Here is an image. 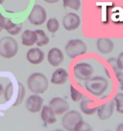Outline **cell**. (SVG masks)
<instances>
[{
    "mask_svg": "<svg viewBox=\"0 0 123 131\" xmlns=\"http://www.w3.org/2000/svg\"><path fill=\"white\" fill-rule=\"evenodd\" d=\"M27 83L29 90L35 94L45 93L49 87V81L47 77L40 72L33 73L29 75Z\"/></svg>",
    "mask_w": 123,
    "mask_h": 131,
    "instance_id": "cell-1",
    "label": "cell"
},
{
    "mask_svg": "<svg viewBox=\"0 0 123 131\" xmlns=\"http://www.w3.org/2000/svg\"><path fill=\"white\" fill-rule=\"evenodd\" d=\"M85 86L90 93L96 97H100L108 88V81L103 77L96 76L86 81Z\"/></svg>",
    "mask_w": 123,
    "mask_h": 131,
    "instance_id": "cell-2",
    "label": "cell"
},
{
    "mask_svg": "<svg viewBox=\"0 0 123 131\" xmlns=\"http://www.w3.org/2000/svg\"><path fill=\"white\" fill-rule=\"evenodd\" d=\"M19 51L17 42L13 37H5L0 39V56L6 59L15 57Z\"/></svg>",
    "mask_w": 123,
    "mask_h": 131,
    "instance_id": "cell-3",
    "label": "cell"
},
{
    "mask_svg": "<svg viewBox=\"0 0 123 131\" xmlns=\"http://www.w3.org/2000/svg\"><path fill=\"white\" fill-rule=\"evenodd\" d=\"M65 50L67 55L73 59L85 54L87 51V46L81 39H73L67 42Z\"/></svg>",
    "mask_w": 123,
    "mask_h": 131,
    "instance_id": "cell-4",
    "label": "cell"
},
{
    "mask_svg": "<svg viewBox=\"0 0 123 131\" xmlns=\"http://www.w3.org/2000/svg\"><path fill=\"white\" fill-rule=\"evenodd\" d=\"M47 12L46 9L40 5L33 6L28 15V20L35 26H41L44 24L47 19Z\"/></svg>",
    "mask_w": 123,
    "mask_h": 131,
    "instance_id": "cell-5",
    "label": "cell"
},
{
    "mask_svg": "<svg viewBox=\"0 0 123 131\" xmlns=\"http://www.w3.org/2000/svg\"><path fill=\"white\" fill-rule=\"evenodd\" d=\"M81 120H83L81 115L78 111L73 110L67 111L64 115L61 120V124L64 129L72 131L74 130L76 125Z\"/></svg>",
    "mask_w": 123,
    "mask_h": 131,
    "instance_id": "cell-6",
    "label": "cell"
},
{
    "mask_svg": "<svg viewBox=\"0 0 123 131\" xmlns=\"http://www.w3.org/2000/svg\"><path fill=\"white\" fill-rule=\"evenodd\" d=\"M94 74V68L88 63H79L74 67V76L80 81H87Z\"/></svg>",
    "mask_w": 123,
    "mask_h": 131,
    "instance_id": "cell-7",
    "label": "cell"
},
{
    "mask_svg": "<svg viewBox=\"0 0 123 131\" xmlns=\"http://www.w3.org/2000/svg\"><path fill=\"white\" fill-rule=\"evenodd\" d=\"M44 99L38 94L32 95L27 99L26 107L28 111L32 113L40 112L43 107Z\"/></svg>",
    "mask_w": 123,
    "mask_h": 131,
    "instance_id": "cell-8",
    "label": "cell"
},
{
    "mask_svg": "<svg viewBox=\"0 0 123 131\" xmlns=\"http://www.w3.org/2000/svg\"><path fill=\"white\" fill-rule=\"evenodd\" d=\"M63 26L67 31H74L79 28L81 24L80 17L75 13L70 12L63 19Z\"/></svg>",
    "mask_w": 123,
    "mask_h": 131,
    "instance_id": "cell-9",
    "label": "cell"
},
{
    "mask_svg": "<svg viewBox=\"0 0 123 131\" xmlns=\"http://www.w3.org/2000/svg\"><path fill=\"white\" fill-rule=\"evenodd\" d=\"M49 106L51 107L56 115H60L67 112L70 108L69 104L61 97L53 98L49 102Z\"/></svg>",
    "mask_w": 123,
    "mask_h": 131,
    "instance_id": "cell-10",
    "label": "cell"
},
{
    "mask_svg": "<svg viewBox=\"0 0 123 131\" xmlns=\"http://www.w3.org/2000/svg\"><path fill=\"white\" fill-rule=\"evenodd\" d=\"M115 108V101H111L97 107V112L101 120H106L111 117Z\"/></svg>",
    "mask_w": 123,
    "mask_h": 131,
    "instance_id": "cell-11",
    "label": "cell"
},
{
    "mask_svg": "<svg viewBox=\"0 0 123 131\" xmlns=\"http://www.w3.org/2000/svg\"><path fill=\"white\" fill-rule=\"evenodd\" d=\"M47 60L50 65L53 67L59 66L64 60V54L63 51L58 47H53L49 51L47 54Z\"/></svg>",
    "mask_w": 123,
    "mask_h": 131,
    "instance_id": "cell-12",
    "label": "cell"
},
{
    "mask_svg": "<svg viewBox=\"0 0 123 131\" xmlns=\"http://www.w3.org/2000/svg\"><path fill=\"white\" fill-rule=\"evenodd\" d=\"M45 54L39 48H32L26 54V59L32 65H39L43 62Z\"/></svg>",
    "mask_w": 123,
    "mask_h": 131,
    "instance_id": "cell-13",
    "label": "cell"
},
{
    "mask_svg": "<svg viewBox=\"0 0 123 131\" xmlns=\"http://www.w3.org/2000/svg\"><path fill=\"white\" fill-rule=\"evenodd\" d=\"M69 79V74L65 69L59 68L53 74L51 79L52 84L56 85H63L67 82Z\"/></svg>",
    "mask_w": 123,
    "mask_h": 131,
    "instance_id": "cell-14",
    "label": "cell"
},
{
    "mask_svg": "<svg viewBox=\"0 0 123 131\" xmlns=\"http://www.w3.org/2000/svg\"><path fill=\"white\" fill-rule=\"evenodd\" d=\"M97 48L100 52L104 54L111 53L114 49V43L111 40L106 38H100L96 43Z\"/></svg>",
    "mask_w": 123,
    "mask_h": 131,
    "instance_id": "cell-15",
    "label": "cell"
},
{
    "mask_svg": "<svg viewBox=\"0 0 123 131\" xmlns=\"http://www.w3.org/2000/svg\"><path fill=\"white\" fill-rule=\"evenodd\" d=\"M41 118L46 124L52 125L57 121L56 115L49 106H44L41 110Z\"/></svg>",
    "mask_w": 123,
    "mask_h": 131,
    "instance_id": "cell-16",
    "label": "cell"
},
{
    "mask_svg": "<svg viewBox=\"0 0 123 131\" xmlns=\"http://www.w3.org/2000/svg\"><path fill=\"white\" fill-rule=\"evenodd\" d=\"M22 44L27 47H31L37 42V35L35 31L27 29L25 30L21 35Z\"/></svg>",
    "mask_w": 123,
    "mask_h": 131,
    "instance_id": "cell-17",
    "label": "cell"
},
{
    "mask_svg": "<svg viewBox=\"0 0 123 131\" xmlns=\"http://www.w3.org/2000/svg\"><path fill=\"white\" fill-rule=\"evenodd\" d=\"M23 29V24L22 23H18L15 24L10 19L6 18V22H5L4 29L9 34L12 36L17 35L20 33Z\"/></svg>",
    "mask_w": 123,
    "mask_h": 131,
    "instance_id": "cell-18",
    "label": "cell"
},
{
    "mask_svg": "<svg viewBox=\"0 0 123 131\" xmlns=\"http://www.w3.org/2000/svg\"><path fill=\"white\" fill-rule=\"evenodd\" d=\"M93 102L92 100L89 99L87 97H85L80 102V109L82 112L87 115H92L97 111V107H90V104Z\"/></svg>",
    "mask_w": 123,
    "mask_h": 131,
    "instance_id": "cell-19",
    "label": "cell"
},
{
    "mask_svg": "<svg viewBox=\"0 0 123 131\" xmlns=\"http://www.w3.org/2000/svg\"><path fill=\"white\" fill-rule=\"evenodd\" d=\"M37 35V40L36 44L38 47H44L49 43V38L46 32L42 29H37L35 31Z\"/></svg>",
    "mask_w": 123,
    "mask_h": 131,
    "instance_id": "cell-20",
    "label": "cell"
},
{
    "mask_svg": "<svg viewBox=\"0 0 123 131\" xmlns=\"http://www.w3.org/2000/svg\"><path fill=\"white\" fill-rule=\"evenodd\" d=\"M17 87H18V92H17V97L14 102L13 106L17 107L23 103V101L24 99V97L26 95V89L24 84L20 82H17Z\"/></svg>",
    "mask_w": 123,
    "mask_h": 131,
    "instance_id": "cell-21",
    "label": "cell"
},
{
    "mask_svg": "<svg viewBox=\"0 0 123 131\" xmlns=\"http://www.w3.org/2000/svg\"><path fill=\"white\" fill-rule=\"evenodd\" d=\"M46 27L50 33H55L60 29V23L56 18H51L47 20Z\"/></svg>",
    "mask_w": 123,
    "mask_h": 131,
    "instance_id": "cell-22",
    "label": "cell"
},
{
    "mask_svg": "<svg viewBox=\"0 0 123 131\" xmlns=\"http://www.w3.org/2000/svg\"><path fill=\"white\" fill-rule=\"evenodd\" d=\"M63 5L64 7L77 11L80 8L81 0H63Z\"/></svg>",
    "mask_w": 123,
    "mask_h": 131,
    "instance_id": "cell-23",
    "label": "cell"
},
{
    "mask_svg": "<svg viewBox=\"0 0 123 131\" xmlns=\"http://www.w3.org/2000/svg\"><path fill=\"white\" fill-rule=\"evenodd\" d=\"M115 106L117 112L123 114V93H118L114 97Z\"/></svg>",
    "mask_w": 123,
    "mask_h": 131,
    "instance_id": "cell-24",
    "label": "cell"
},
{
    "mask_svg": "<svg viewBox=\"0 0 123 131\" xmlns=\"http://www.w3.org/2000/svg\"><path fill=\"white\" fill-rule=\"evenodd\" d=\"M14 84L10 83L6 87L4 92V95H5V99L6 101H10L13 99L14 95Z\"/></svg>",
    "mask_w": 123,
    "mask_h": 131,
    "instance_id": "cell-25",
    "label": "cell"
},
{
    "mask_svg": "<svg viewBox=\"0 0 123 131\" xmlns=\"http://www.w3.org/2000/svg\"><path fill=\"white\" fill-rule=\"evenodd\" d=\"M70 97H71L72 100L74 102H78L79 101H81V99L83 97V95L82 94L81 92L77 90L76 89L74 88L73 86H70Z\"/></svg>",
    "mask_w": 123,
    "mask_h": 131,
    "instance_id": "cell-26",
    "label": "cell"
},
{
    "mask_svg": "<svg viewBox=\"0 0 123 131\" xmlns=\"http://www.w3.org/2000/svg\"><path fill=\"white\" fill-rule=\"evenodd\" d=\"M74 130L75 131H92L93 130L92 127L90 126L89 124L85 122L83 120L79 122L76 125L75 128H74Z\"/></svg>",
    "mask_w": 123,
    "mask_h": 131,
    "instance_id": "cell-27",
    "label": "cell"
},
{
    "mask_svg": "<svg viewBox=\"0 0 123 131\" xmlns=\"http://www.w3.org/2000/svg\"><path fill=\"white\" fill-rule=\"evenodd\" d=\"M108 63H110V65H111V67H112V69H114V72L115 73V75L117 74H118L119 72H120V69H119V67H118L117 61V59L115 58H110L108 60Z\"/></svg>",
    "mask_w": 123,
    "mask_h": 131,
    "instance_id": "cell-28",
    "label": "cell"
},
{
    "mask_svg": "<svg viewBox=\"0 0 123 131\" xmlns=\"http://www.w3.org/2000/svg\"><path fill=\"white\" fill-rule=\"evenodd\" d=\"M117 79L119 81V84H120V89L123 91V72H119L116 74Z\"/></svg>",
    "mask_w": 123,
    "mask_h": 131,
    "instance_id": "cell-29",
    "label": "cell"
},
{
    "mask_svg": "<svg viewBox=\"0 0 123 131\" xmlns=\"http://www.w3.org/2000/svg\"><path fill=\"white\" fill-rule=\"evenodd\" d=\"M118 67L120 70H123V52L119 54V57L117 59Z\"/></svg>",
    "mask_w": 123,
    "mask_h": 131,
    "instance_id": "cell-30",
    "label": "cell"
},
{
    "mask_svg": "<svg viewBox=\"0 0 123 131\" xmlns=\"http://www.w3.org/2000/svg\"><path fill=\"white\" fill-rule=\"evenodd\" d=\"M6 18L4 17L2 14L0 13V33L2 31L3 29H4L5 22H6Z\"/></svg>",
    "mask_w": 123,
    "mask_h": 131,
    "instance_id": "cell-31",
    "label": "cell"
},
{
    "mask_svg": "<svg viewBox=\"0 0 123 131\" xmlns=\"http://www.w3.org/2000/svg\"><path fill=\"white\" fill-rule=\"evenodd\" d=\"M46 3L49 4H55L58 2L60 0H44Z\"/></svg>",
    "mask_w": 123,
    "mask_h": 131,
    "instance_id": "cell-32",
    "label": "cell"
},
{
    "mask_svg": "<svg viewBox=\"0 0 123 131\" xmlns=\"http://www.w3.org/2000/svg\"><path fill=\"white\" fill-rule=\"evenodd\" d=\"M4 92H5V89H4L3 86L2 84H0V97L3 94Z\"/></svg>",
    "mask_w": 123,
    "mask_h": 131,
    "instance_id": "cell-33",
    "label": "cell"
},
{
    "mask_svg": "<svg viewBox=\"0 0 123 131\" xmlns=\"http://www.w3.org/2000/svg\"><path fill=\"white\" fill-rule=\"evenodd\" d=\"M117 131H123V124H120L118 125L117 128Z\"/></svg>",
    "mask_w": 123,
    "mask_h": 131,
    "instance_id": "cell-34",
    "label": "cell"
},
{
    "mask_svg": "<svg viewBox=\"0 0 123 131\" xmlns=\"http://www.w3.org/2000/svg\"><path fill=\"white\" fill-rule=\"evenodd\" d=\"M4 2H5V0H0V5H3Z\"/></svg>",
    "mask_w": 123,
    "mask_h": 131,
    "instance_id": "cell-35",
    "label": "cell"
}]
</instances>
